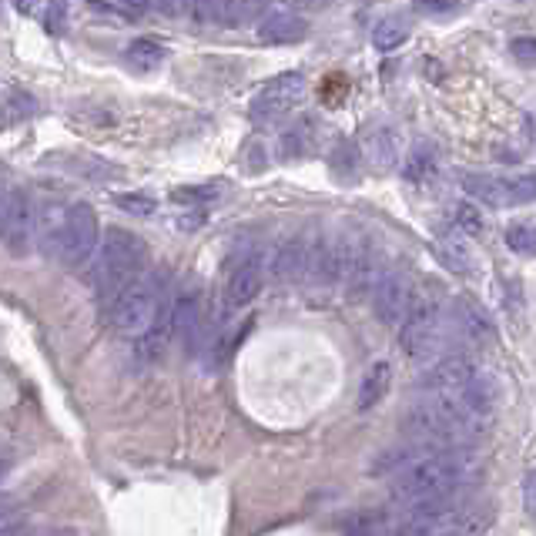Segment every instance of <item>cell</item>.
<instances>
[{
  "label": "cell",
  "mask_w": 536,
  "mask_h": 536,
  "mask_svg": "<svg viewBox=\"0 0 536 536\" xmlns=\"http://www.w3.org/2000/svg\"><path fill=\"white\" fill-rule=\"evenodd\" d=\"M483 476V459L476 453H466L463 446L449 449H426L413 463L396 469L389 483V500L409 510V506H423L456 496L459 490L473 486Z\"/></svg>",
  "instance_id": "1"
},
{
  "label": "cell",
  "mask_w": 536,
  "mask_h": 536,
  "mask_svg": "<svg viewBox=\"0 0 536 536\" xmlns=\"http://www.w3.org/2000/svg\"><path fill=\"white\" fill-rule=\"evenodd\" d=\"M168 299V275L165 268H155L148 275H138L111 299V329L124 339H141L151 322L158 319L161 305Z\"/></svg>",
  "instance_id": "2"
},
{
  "label": "cell",
  "mask_w": 536,
  "mask_h": 536,
  "mask_svg": "<svg viewBox=\"0 0 536 536\" xmlns=\"http://www.w3.org/2000/svg\"><path fill=\"white\" fill-rule=\"evenodd\" d=\"M141 262H145V242L128 228H111L101 242L98 265H94V289L104 302H111L124 285L141 275Z\"/></svg>",
  "instance_id": "3"
},
{
  "label": "cell",
  "mask_w": 536,
  "mask_h": 536,
  "mask_svg": "<svg viewBox=\"0 0 536 536\" xmlns=\"http://www.w3.org/2000/svg\"><path fill=\"white\" fill-rule=\"evenodd\" d=\"M446 339V302L443 295L426 289L416 292L409 312L399 322V349L409 359H426L443 346Z\"/></svg>",
  "instance_id": "4"
},
{
  "label": "cell",
  "mask_w": 536,
  "mask_h": 536,
  "mask_svg": "<svg viewBox=\"0 0 536 536\" xmlns=\"http://www.w3.org/2000/svg\"><path fill=\"white\" fill-rule=\"evenodd\" d=\"M382 258L379 248L369 242L362 232H342V272H339V285L349 289L352 295L372 292L376 282L382 279Z\"/></svg>",
  "instance_id": "5"
},
{
  "label": "cell",
  "mask_w": 536,
  "mask_h": 536,
  "mask_svg": "<svg viewBox=\"0 0 536 536\" xmlns=\"http://www.w3.org/2000/svg\"><path fill=\"white\" fill-rule=\"evenodd\" d=\"M37 235V212L21 188L0 191V242L11 255H27Z\"/></svg>",
  "instance_id": "6"
},
{
  "label": "cell",
  "mask_w": 536,
  "mask_h": 536,
  "mask_svg": "<svg viewBox=\"0 0 536 536\" xmlns=\"http://www.w3.org/2000/svg\"><path fill=\"white\" fill-rule=\"evenodd\" d=\"M98 248V215H94L91 205H78L67 208L64 215V228H61V242H57L54 258L64 262L67 268H81Z\"/></svg>",
  "instance_id": "7"
},
{
  "label": "cell",
  "mask_w": 536,
  "mask_h": 536,
  "mask_svg": "<svg viewBox=\"0 0 536 536\" xmlns=\"http://www.w3.org/2000/svg\"><path fill=\"white\" fill-rule=\"evenodd\" d=\"M463 188L473 198H480V201H486V205H493V208L530 205V201H536V175H513V178L463 175Z\"/></svg>",
  "instance_id": "8"
},
{
  "label": "cell",
  "mask_w": 536,
  "mask_h": 536,
  "mask_svg": "<svg viewBox=\"0 0 536 536\" xmlns=\"http://www.w3.org/2000/svg\"><path fill=\"white\" fill-rule=\"evenodd\" d=\"M446 332L469 349H480L486 342L496 339L493 319L486 315L483 305L473 302L469 295H456L453 305L446 309Z\"/></svg>",
  "instance_id": "9"
},
{
  "label": "cell",
  "mask_w": 536,
  "mask_h": 536,
  "mask_svg": "<svg viewBox=\"0 0 536 536\" xmlns=\"http://www.w3.org/2000/svg\"><path fill=\"white\" fill-rule=\"evenodd\" d=\"M305 98V78L302 74H279V78H272L265 84L262 91L255 94V101H252V118L255 121H279L285 118V114H292L295 108L302 104Z\"/></svg>",
  "instance_id": "10"
},
{
  "label": "cell",
  "mask_w": 536,
  "mask_h": 536,
  "mask_svg": "<svg viewBox=\"0 0 536 536\" xmlns=\"http://www.w3.org/2000/svg\"><path fill=\"white\" fill-rule=\"evenodd\" d=\"M268 275V258L252 248V252H242L228 265V275H225V305L228 309H245L248 302L255 299L258 289H262Z\"/></svg>",
  "instance_id": "11"
},
{
  "label": "cell",
  "mask_w": 536,
  "mask_h": 536,
  "mask_svg": "<svg viewBox=\"0 0 536 536\" xmlns=\"http://www.w3.org/2000/svg\"><path fill=\"white\" fill-rule=\"evenodd\" d=\"M413 279L406 272H382V279L372 289V305H376V315L386 325H399L402 315L409 312V302H413Z\"/></svg>",
  "instance_id": "12"
},
{
  "label": "cell",
  "mask_w": 536,
  "mask_h": 536,
  "mask_svg": "<svg viewBox=\"0 0 536 536\" xmlns=\"http://www.w3.org/2000/svg\"><path fill=\"white\" fill-rule=\"evenodd\" d=\"M446 396H453L459 406L469 409L473 416L486 419V423H490L493 409L500 406V386H496V379L483 369H476L463 386H459L456 392H446Z\"/></svg>",
  "instance_id": "13"
},
{
  "label": "cell",
  "mask_w": 536,
  "mask_h": 536,
  "mask_svg": "<svg viewBox=\"0 0 536 536\" xmlns=\"http://www.w3.org/2000/svg\"><path fill=\"white\" fill-rule=\"evenodd\" d=\"M476 372V362L463 356V352H446L436 362H429L423 372V389L426 392H456L463 382Z\"/></svg>",
  "instance_id": "14"
},
{
  "label": "cell",
  "mask_w": 536,
  "mask_h": 536,
  "mask_svg": "<svg viewBox=\"0 0 536 536\" xmlns=\"http://www.w3.org/2000/svg\"><path fill=\"white\" fill-rule=\"evenodd\" d=\"M305 252H309V235H289L268 255V275L275 282H302L305 279Z\"/></svg>",
  "instance_id": "15"
},
{
  "label": "cell",
  "mask_w": 536,
  "mask_h": 536,
  "mask_svg": "<svg viewBox=\"0 0 536 536\" xmlns=\"http://www.w3.org/2000/svg\"><path fill=\"white\" fill-rule=\"evenodd\" d=\"M305 31H309V24H305L299 14L282 11V14H268L265 17L262 27H258V41H265V44H295V41H302Z\"/></svg>",
  "instance_id": "16"
},
{
  "label": "cell",
  "mask_w": 536,
  "mask_h": 536,
  "mask_svg": "<svg viewBox=\"0 0 536 536\" xmlns=\"http://www.w3.org/2000/svg\"><path fill=\"white\" fill-rule=\"evenodd\" d=\"M389 382H392V366L389 362H376L366 376H362V386H359V399L356 406L366 413V409H376L389 392Z\"/></svg>",
  "instance_id": "17"
},
{
  "label": "cell",
  "mask_w": 536,
  "mask_h": 536,
  "mask_svg": "<svg viewBox=\"0 0 536 536\" xmlns=\"http://www.w3.org/2000/svg\"><path fill=\"white\" fill-rule=\"evenodd\" d=\"M64 208L61 205H47L41 215H37V242L47 255L57 252V242H61V228H64Z\"/></svg>",
  "instance_id": "18"
},
{
  "label": "cell",
  "mask_w": 536,
  "mask_h": 536,
  "mask_svg": "<svg viewBox=\"0 0 536 536\" xmlns=\"http://www.w3.org/2000/svg\"><path fill=\"white\" fill-rule=\"evenodd\" d=\"M436 168H439V158H436V148L429 145H416L413 151H409V158H406V178L413 181V185H426L429 178L436 175Z\"/></svg>",
  "instance_id": "19"
},
{
  "label": "cell",
  "mask_w": 536,
  "mask_h": 536,
  "mask_svg": "<svg viewBox=\"0 0 536 536\" xmlns=\"http://www.w3.org/2000/svg\"><path fill=\"white\" fill-rule=\"evenodd\" d=\"M406 37H409V17L392 14V17H382V21L376 24V31H372V44H376L379 51H396Z\"/></svg>",
  "instance_id": "20"
},
{
  "label": "cell",
  "mask_w": 536,
  "mask_h": 536,
  "mask_svg": "<svg viewBox=\"0 0 536 536\" xmlns=\"http://www.w3.org/2000/svg\"><path fill=\"white\" fill-rule=\"evenodd\" d=\"M366 151H369V161L376 168H389L396 161V138H392L389 128H372L369 138H366Z\"/></svg>",
  "instance_id": "21"
},
{
  "label": "cell",
  "mask_w": 536,
  "mask_h": 536,
  "mask_svg": "<svg viewBox=\"0 0 536 536\" xmlns=\"http://www.w3.org/2000/svg\"><path fill=\"white\" fill-rule=\"evenodd\" d=\"M124 57H128V64L134 71H155V67L165 61V47H158L155 41H131Z\"/></svg>",
  "instance_id": "22"
},
{
  "label": "cell",
  "mask_w": 536,
  "mask_h": 536,
  "mask_svg": "<svg viewBox=\"0 0 536 536\" xmlns=\"http://www.w3.org/2000/svg\"><path fill=\"white\" fill-rule=\"evenodd\" d=\"M359 165H362V155H359L356 141L342 138L339 145H335V151H332V171H335L339 178L352 181V178L359 175Z\"/></svg>",
  "instance_id": "23"
},
{
  "label": "cell",
  "mask_w": 536,
  "mask_h": 536,
  "mask_svg": "<svg viewBox=\"0 0 536 536\" xmlns=\"http://www.w3.org/2000/svg\"><path fill=\"white\" fill-rule=\"evenodd\" d=\"M506 245H510L516 255L536 258V225L533 222L510 225V232H506Z\"/></svg>",
  "instance_id": "24"
},
{
  "label": "cell",
  "mask_w": 536,
  "mask_h": 536,
  "mask_svg": "<svg viewBox=\"0 0 536 536\" xmlns=\"http://www.w3.org/2000/svg\"><path fill=\"white\" fill-rule=\"evenodd\" d=\"M453 228H456V232H463L466 238L483 235V215L476 212V208L469 205V201H463V205L453 208Z\"/></svg>",
  "instance_id": "25"
},
{
  "label": "cell",
  "mask_w": 536,
  "mask_h": 536,
  "mask_svg": "<svg viewBox=\"0 0 536 536\" xmlns=\"http://www.w3.org/2000/svg\"><path fill=\"white\" fill-rule=\"evenodd\" d=\"M118 208L134 218H151L158 212V201L151 195H141V191H124V195H118Z\"/></svg>",
  "instance_id": "26"
},
{
  "label": "cell",
  "mask_w": 536,
  "mask_h": 536,
  "mask_svg": "<svg viewBox=\"0 0 536 536\" xmlns=\"http://www.w3.org/2000/svg\"><path fill=\"white\" fill-rule=\"evenodd\" d=\"M510 54L520 64L533 67L536 64V37H516V41H510Z\"/></svg>",
  "instance_id": "27"
},
{
  "label": "cell",
  "mask_w": 536,
  "mask_h": 536,
  "mask_svg": "<svg viewBox=\"0 0 536 536\" xmlns=\"http://www.w3.org/2000/svg\"><path fill=\"white\" fill-rule=\"evenodd\" d=\"M416 11L419 14H453L456 11V0H416Z\"/></svg>",
  "instance_id": "28"
},
{
  "label": "cell",
  "mask_w": 536,
  "mask_h": 536,
  "mask_svg": "<svg viewBox=\"0 0 536 536\" xmlns=\"http://www.w3.org/2000/svg\"><path fill=\"white\" fill-rule=\"evenodd\" d=\"M151 11L161 17H178L188 14V0H151Z\"/></svg>",
  "instance_id": "29"
},
{
  "label": "cell",
  "mask_w": 536,
  "mask_h": 536,
  "mask_svg": "<svg viewBox=\"0 0 536 536\" xmlns=\"http://www.w3.org/2000/svg\"><path fill=\"white\" fill-rule=\"evenodd\" d=\"M523 506H526V513L536 516V469H530V473L523 476Z\"/></svg>",
  "instance_id": "30"
},
{
  "label": "cell",
  "mask_w": 536,
  "mask_h": 536,
  "mask_svg": "<svg viewBox=\"0 0 536 536\" xmlns=\"http://www.w3.org/2000/svg\"><path fill=\"white\" fill-rule=\"evenodd\" d=\"M11 4L21 14H37V11H41V0H11Z\"/></svg>",
  "instance_id": "31"
}]
</instances>
